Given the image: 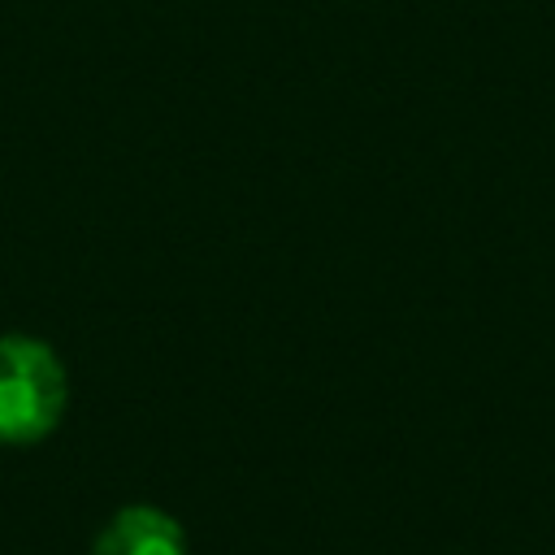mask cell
Instances as JSON below:
<instances>
[{
  "instance_id": "obj_2",
  "label": "cell",
  "mask_w": 555,
  "mask_h": 555,
  "mask_svg": "<svg viewBox=\"0 0 555 555\" xmlns=\"http://www.w3.org/2000/svg\"><path fill=\"white\" fill-rule=\"evenodd\" d=\"M91 555H186V533L169 512L130 503L100 529Z\"/></svg>"
},
{
  "instance_id": "obj_1",
  "label": "cell",
  "mask_w": 555,
  "mask_h": 555,
  "mask_svg": "<svg viewBox=\"0 0 555 555\" xmlns=\"http://www.w3.org/2000/svg\"><path fill=\"white\" fill-rule=\"evenodd\" d=\"M69 403L61 356L35 334H0V442H43Z\"/></svg>"
}]
</instances>
